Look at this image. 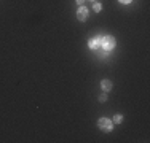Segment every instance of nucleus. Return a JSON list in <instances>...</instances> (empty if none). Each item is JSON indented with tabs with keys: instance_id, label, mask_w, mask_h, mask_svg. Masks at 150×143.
<instances>
[{
	"instance_id": "2",
	"label": "nucleus",
	"mask_w": 150,
	"mask_h": 143,
	"mask_svg": "<svg viewBox=\"0 0 150 143\" xmlns=\"http://www.w3.org/2000/svg\"><path fill=\"white\" fill-rule=\"evenodd\" d=\"M98 126H99V129H101V130L110 132V130H112V121L107 119V118H101V119L98 121Z\"/></svg>"
},
{
	"instance_id": "6",
	"label": "nucleus",
	"mask_w": 150,
	"mask_h": 143,
	"mask_svg": "<svg viewBox=\"0 0 150 143\" xmlns=\"http://www.w3.org/2000/svg\"><path fill=\"white\" fill-rule=\"evenodd\" d=\"M121 119H123V118H121V114H117V116L113 118V121H115L117 124H118V123H121Z\"/></svg>"
},
{
	"instance_id": "7",
	"label": "nucleus",
	"mask_w": 150,
	"mask_h": 143,
	"mask_svg": "<svg viewBox=\"0 0 150 143\" xmlns=\"http://www.w3.org/2000/svg\"><path fill=\"white\" fill-rule=\"evenodd\" d=\"M93 8H94V11H101V5H99V3H94Z\"/></svg>"
},
{
	"instance_id": "1",
	"label": "nucleus",
	"mask_w": 150,
	"mask_h": 143,
	"mask_svg": "<svg viewBox=\"0 0 150 143\" xmlns=\"http://www.w3.org/2000/svg\"><path fill=\"white\" fill-rule=\"evenodd\" d=\"M115 46V38L112 37H98V49L110 51Z\"/></svg>"
},
{
	"instance_id": "5",
	"label": "nucleus",
	"mask_w": 150,
	"mask_h": 143,
	"mask_svg": "<svg viewBox=\"0 0 150 143\" xmlns=\"http://www.w3.org/2000/svg\"><path fill=\"white\" fill-rule=\"evenodd\" d=\"M88 46H90V49H98V37L93 38V40L88 43Z\"/></svg>"
},
{
	"instance_id": "3",
	"label": "nucleus",
	"mask_w": 150,
	"mask_h": 143,
	"mask_svg": "<svg viewBox=\"0 0 150 143\" xmlns=\"http://www.w3.org/2000/svg\"><path fill=\"white\" fill-rule=\"evenodd\" d=\"M77 18H78L80 21H85V19L88 18V10L85 8V6H81V8L77 11Z\"/></svg>"
},
{
	"instance_id": "4",
	"label": "nucleus",
	"mask_w": 150,
	"mask_h": 143,
	"mask_svg": "<svg viewBox=\"0 0 150 143\" xmlns=\"http://www.w3.org/2000/svg\"><path fill=\"white\" fill-rule=\"evenodd\" d=\"M101 88L104 89V91H110V89H112V81L102 80V81H101Z\"/></svg>"
},
{
	"instance_id": "8",
	"label": "nucleus",
	"mask_w": 150,
	"mask_h": 143,
	"mask_svg": "<svg viewBox=\"0 0 150 143\" xmlns=\"http://www.w3.org/2000/svg\"><path fill=\"white\" fill-rule=\"evenodd\" d=\"M99 100H101V102H105V100H107V95H104V94H102L101 97H99Z\"/></svg>"
},
{
	"instance_id": "10",
	"label": "nucleus",
	"mask_w": 150,
	"mask_h": 143,
	"mask_svg": "<svg viewBox=\"0 0 150 143\" xmlns=\"http://www.w3.org/2000/svg\"><path fill=\"white\" fill-rule=\"evenodd\" d=\"M120 2H121V3H129L131 0H120Z\"/></svg>"
},
{
	"instance_id": "9",
	"label": "nucleus",
	"mask_w": 150,
	"mask_h": 143,
	"mask_svg": "<svg viewBox=\"0 0 150 143\" xmlns=\"http://www.w3.org/2000/svg\"><path fill=\"white\" fill-rule=\"evenodd\" d=\"M83 2H85V0H77V3H78V5H83Z\"/></svg>"
}]
</instances>
